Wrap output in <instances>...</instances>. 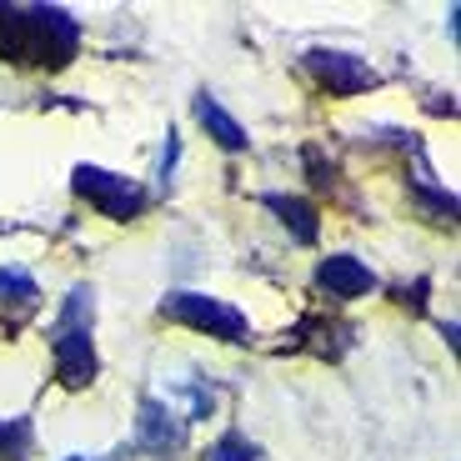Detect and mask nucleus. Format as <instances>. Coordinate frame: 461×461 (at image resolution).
Returning a JSON list of instances; mask_svg holds the SVG:
<instances>
[{"mask_svg":"<svg viewBox=\"0 0 461 461\" xmlns=\"http://www.w3.org/2000/svg\"><path fill=\"white\" fill-rule=\"evenodd\" d=\"M136 447L150 451V456H176V451L185 447V421L166 402L146 396V402H140V416H136Z\"/></svg>","mask_w":461,"mask_h":461,"instance_id":"7","label":"nucleus"},{"mask_svg":"<svg viewBox=\"0 0 461 461\" xmlns=\"http://www.w3.org/2000/svg\"><path fill=\"white\" fill-rule=\"evenodd\" d=\"M31 451H35V427L25 416L0 421V461H31Z\"/></svg>","mask_w":461,"mask_h":461,"instance_id":"11","label":"nucleus"},{"mask_svg":"<svg viewBox=\"0 0 461 461\" xmlns=\"http://www.w3.org/2000/svg\"><path fill=\"white\" fill-rule=\"evenodd\" d=\"M35 312H41V286L15 266H0V331H21Z\"/></svg>","mask_w":461,"mask_h":461,"instance_id":"8","label":"nucleus"},{"mask_svg":"<svg viewBox=\"0 0 461 461\" xmlns=\"http://www.w3.org/2000/svg\"><path fill=\"white\" fill-rule=\"evenodd\" d=\"M306 66H312L326 95H361L371 86H381V70L366 56H351V50H312Z\"/></svg>","mask_w":461,"mask_h":461,"instance_id":"5","label":"nucleus"},{"mask_svg":"<svg viewBox=\"0 0 461 461\" xmlns=\"http://www.w3.org/2000/svg\"><path fill=\"white\" fill-rule=\"evenodd\" d=\"M81 25L60 5H11L0 11V56L15 66H66L76 56Z\"/></svg>","mask_w":461,"mask_h":461,"instance_id":"1","label":"nucleus"},{"mask_svg":"<svg viewBox=\"0 0 461 461\" xmlns=\"http://www.w3.org/2000/svg\"><path fill=\"white\" fill-rule=\"evenodd\" d=\"M91 321H95V301H91V286H76L60 306V321H56V336H50V357H56V376L60 386L81 392L91 386L101 361H95V341H91Z\"/></svg>","mask_w":461,"mask_h":461,"instance_id":"2","label":"nucleus"},{"mask_svg":"<svg viewBox=\"0 0 461 461\" xmlns=\"http://www.w3.org/2000/svg\"><path fill=\"white\" fill-rule=\"evenodd\" d=\"M66 461H86V456H66Z\"/></svg>","mask_w":461,"mask_h":461,"instance_id":"13","label":"nucleus"},{"mask_svg":"<svg viewBox=\"0 0 461 461\" xmlns=\"http://www.w3.org/2000/svg\"><path fill=\"white\" fill-rule=\"evenodd\" d=\"M206 461H261V447H256V441H246L241 431H226V437L211 441Z\"/></svg>","mask_w":461,"mask_h":461,"instance_id":"12","label":"nucleus"},{"mask_svg":"<svg viewBox=\"0 0 461 461\" xmlns=\"http://www.w3.org/2000/svg\"><path fill=\"white\" fill-rule=\"evenodd\" d=\"M196 121L206 126V136L216 140L221 150H246V146H251L246 126H241V121H236L230 111H226V105L216 101V95H196Z\"/></svg>","mask_w":461,"mask_h":461,"instance_id":"9","label":"nucleus"},{"mask_svg":"<svg viewBox=\"0 0 461 461\" xmlns=\"http://www.w3.org/2000/svg\"><path fill=\"white\" fill-rule=\"evenodd\" d=\"M266 206L276 211L281 226H286L301 246H312L316 236H321V216H316L312 201H301V196H266Z\"/></svg>","mask_w":461,"mask_h":461,"instance_id":"10","label":"nucleus"},{"mask_svg":"<svg viewBox=\"0 0 461 461\" xmlns=\"http://www.w3.org/2000/svg\"><path fill=\"white\" fill-rule=\"evenodd\" d=\"M156 312H161L166 321H176V326H191V331L216 336V341H246V336H251L246 312H236L230 301L206 296V291H166Z\"/></svg>","mask_w":461,"mask_h":461,"instance_id":"3","label":"nucleus"},{"mask_svg":"<svg viewBox=\"0 0 461 461\" xmlns=\"http://www.w3.org/2000/svg\"><path fill=\"white\" fill-rule=\"evenodd\" d=\"M312 281H316V291H326L331 301H357V296H371V291H376V271H371L361 256H346V251L321 256Z\"/></svg>","mask_w":461,"mask_h":461,"instance_id":"6","label":"nucleus"},{"mask_svg":"<svg viewBox=\"0 0 461 461\" xmlns=\"http://www.w3.org/2000/svg\"><path fill=\"white\" fill-rule=\"evenodd\" d=\"M76 196L105 221H136L146 211V191H140L131 176H115L105 166H76Z\"/></svg>","mask_w":461,"mask_h":461,"instance_id":"4","label":"nucleus"}]
</instances>
